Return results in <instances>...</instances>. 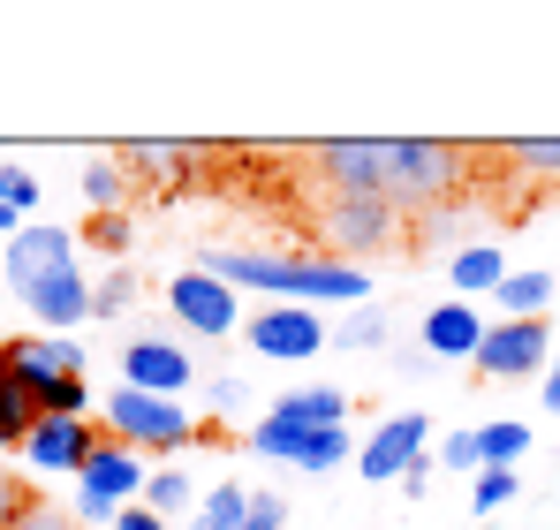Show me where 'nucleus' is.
Instances as JSON below:
<instances>
[{
	"label": "nucleus",
	"instance_id": "nucleus-1",
	"mask_svg": "<svg viewBox=\"0 0 560 530\" xmlns=\"http://www.w3.org/2000/svg\"><path fill=\"white\" fill-rule=\"evenodd\" d=\"M311 168L334 182L341 197H386L401 205H440L469 182V152L447 137H326L311 145Z\"/></svg>",
	"mask_w": 560,
	"mask_h": 530
},
{
	"label": "nucleus",
	"instance_id": "nucleus-2",
	"mask_svg": "<svg viewBox=\"0 0 560 530\" xmlns=\"http://www.w3.org/2000/svg\"><path fill=\"white\" fill-rule=\"evenodd\" d=\"M197 265L228 288H258L280 303H357L372 296V273L341 258H318V251H235V243H205Z\"/></svg>",
	"mask_w": 560,
	"mask_h": 530
},
{
	"label": "nucleus",
	"instance_id": "nucleus-3",
	"mask_svg": "<svg viewBox=\"0 0 560 530\" xmlns=\"http://www.w3.org/2000/svg\"><path fill=\"white\" fill-rule=\"evenodd\" d=\"M8 288L38 311L46 334H69L92 319V280L77 265V235L69 228H23L8 243Z\"/></svg>",
	"mask_w": 560,
	"mask_h": 530
},
{
	"label": "nucleus",
	"instance_id": "nucleus-4",
	"mask_svg": "<svg viewBox=\"0 0 560 530\" xmlns=\"http://www.w3.org/2000/svg\"><path fill=\"white\" fill-rule=\"evenodd\" d=\"M144 477H152V470H144V454H137V447L98 440L92 462L77 470V508H69V516H77L84 530H114L121 508H137V500H144Z\"/></svg>",
	"mask_w": 560,
	"mask_h": 530
},
{
	"label": "nucleus",
	"instance_id": "nucleus-5",
	"mask_svg": "<svg viewBox=\"0 0 560 530\" xmlns=\"http://www.w3.org/2000/svg\"><path fill=\"white\" fill-rule=\"evenodd\" d=\"M106 440H121V447H189L197 440V417H189L175 394H137V387H114L106 394Z\"/></svg>",
	"mask_w": 560,
	"mask_h": 530
},
{
	"label": "nucleus",
	"instance_id": "nucleus-6",
	"mask_svg": "<svg viewBox=\"0 0 560 530\" xmlns=\"http://www.w3.org/2000/svg\"><path fill=\"white\" fill-rule=\"evenodd\" d=\"M394 205L386 197H326V212H318V228H326V243H334V258L341 265H357V258H372V251H394Z\"/></svg>",
	"mask_w": 560,
	"mask_h": 530
},
{
	"label": "nucleus",
	"instance_id": "nucleus-7",
	"mask_svg": "<svg viewBox=\"0 0 560 530\" xmlns=\"http://www.w3.org/2000/svg\"><path fill=\"white\" fill-rule=\"evenodd\" d=\"M546 364H553L546 319H492L485 342H477V371L485 379H538Z\"/></svg>",
	"mask_w": 560,
	"mask_h": 530
},
{
	"label": "nucleus",
	"instance_id": "nucleus-8",
	"mask_svg": "<svg viewBox=\"0 0 560 530\" xmlns=\"http://www.w3.org/2000/svg\"><path fill=\"white\" fill-rule=\"evenodd\" d=\"M167 303H175V319H183L189 334H205V342L235 334V319H243L235 288H228V280H212L205 265H183V273L167 280Z\"/></svg>",
	"mask_w": 560,
	"mask_h": 530
},
{
	"label": "nucleus",
	"instance_id": "nucleus-9",
	"mask_svg": "<svg viewBox=\"0 0 560 530\" xmlns=\"http://www.w3.org/2000/svg\"><path fill=\"white\" fill-rule=\"evenodd\" d=\"M250 349L258 356H273V364H295V356H318L334 334H326V319L311 311V303H273V311H258L250 326Z\"/></svg>",
	"mask_w": 560,
	"mask_h": 530
},
{
	"label": "nucleus",
	"instance_id": "nucleus-10",
	"mask_svg": "<svg viewBox=\"0 0 560 530\" xmlns=\"http://www.w3.org/2000/svg\"><path fill=\"white\" fill-rule=\"evenodd\" d=\"M98 440H106V433H98L92 417H38L31 440H23V462L46 470V477H77V470L92 462Z\"/></svg>",
	"mask_w": 560,
	"mask_h": 530
},
{
	"label": "nucleus",
	"instance_id": "nucleus-11",
	"mask_svg": "<svg viewBox=\"0 0 560 530\" xmlns=\"http://www.w3.org/2000/svg\"><path fill=\"white\" fill-rule=\"evenodd\" d=\"M424 462V417H386L372 440L357 447V477L364 485H401Z\"/></svg>",
	"mask_w": 560,
	"mask_h": 530
},
{
	"label": "nucleus",
	"instance_id": "nucleus-12",
	"mask_svg": "<svg viewBox=\"0 0 560 530\" xmlns=\"http://www.w3.org/2000/svg\"><path fill=\"white\" fill-rule=\"evenodd\" d=\"M189 379H197V364H189L175 342H160V334H144V342L121 349V387H137V394H175V402H183Z\"/></svg>",
	"mask_w": 560,
	"mask_h": 530
},
{
	"label": "nucleus",
	"instance_id": "nucleus-13",
	"mask_svg": "<svg viewBox=\"0 0 560 530\" xmlns=\"http://www.w3.org/2000/svg\"><path fill=\"white\" fill-rule=\"evenodd\" d=\"M8 364H15V379L31 387V394H46L54 379H84V349L69 342V334H23V342H8Z\"/></svg>",
	"mask_w": 560,
	"mask_h": 530
},
{
	"label": "nucleus",
	"instance_id": "nucleus-14",
	"mask_svg": "<svg viewBox=\"0 0 560 530\" xmlns=\"http://www.w3.org/2000/svg\"><path fill=\"white\" fill-rule=\"evenodd\" d=\"M485 326H492V319H485L477 303H463V296H447V303H432V311H424V326H417V334H424V356L440 364V356H477V342H485Z\"/></svg>",
	"mask_w": 560,
	"mask_h": 530
},
{
	"label": "nucleus",
	"instance_id": "nucleus-15",
	"mask_svg": "<svg viewBox=\"0 0 560 530\" xmlns=\"http://www.w3.org/2000/svg\"><path fill=\"white\" fill-rule=\"evenodd\" d=\"M273 417L303 425V433H326V425L349 417V394H341V387H295V394H280V402H273Z\"/></svg>",
	"mask_w": 560,
	"mask_h": 530
},
{
	"label": "nucleus",
	"instance_id": "nucleus-16",
	"mask_svg": "<svg viewBox=\"0 0 560 530\" xmlns=\"http://www.w3.org/2000/svg\"><path fill=\"white\" fill-rule=\"evenodd\" d=\"M31 425H38V394H31V387L15 379V364L0 356V454L31 440Z\"/></svg>",
	"mask_w": 560,
	"mask_h": 530
},
{
	"label": "nucleus",
	"instance_id": "nucleus-17",
	"mask_svg": "<svg viewBox=\"0 0 560 530\" xmlns=\"http://www.w3.org/2000/svg\"><path fill=\"white\" fill-rule=\"evenodd\" d=\"M492 303H500V319H546V303H553V273L538 265V273H508L500 288H492Z\"/></svg>",
	"mask_w": 560,
	"mask_h": 530
},
{
	"label": "nucleus",
	"instance_id": "nucleus-18",
	"mask_svg": "<svg viewBox=\"0 0 560 530\" xmlns=\"http://www.w3.org/2000/svg\"><path fill=\"white\" fill-rule=\"evenodd\" d=\"M447 273H455V296H463V303H469V296H492V288L508 280V258H500L492 243H463Z\"/></svg>",
	"mask_w": 560,
	"mask_h": 530
},
{
	"label": "nucleus",
	"instance_id": "nucleus-19",
	"mask_svg": "<svg viewBox=\"0 0 560 530\" xmlns=\"http://www.w3.org/2000/svg\"><path fill=\"white\" fill-rule=\"evenodd\" d=\"M500 168H515L523 182H560V137H508Z\"/></svg>",
	"mask_w": 560,
	"mask_h": 530
},
{
	"label": "nucleus",
	"instance_id": "nucleus-20",
	"mask_svg": "<svg viewBox=\"0 0 560 530\" xmlns=\"http://www.w3.org/2000/svg\"><path fill=\"white\" fill-rule=\"evenodd\" d=\"M205 160V145H167V137H137V145H121V168H160V175L175 182L183 168Z\"/></svg>",
	"mask_w": 560,
	"mask_h": 530
},
{
	"label": "nucleus",
	"instance_id": "nucleus-21",
	"mask_svg": "<svg viewBox=\"0 0 560 530\" xmlns=\"http://www.w3.org/2000/svg\"><path fill=\"white\" fill-rule=\"evenodd\" d=\"M144 508H152L160 523H183V516H197V485H189L183 470H152V477H144Z\"/></svg>",
	"mask_w": 560,
	"mask_h": 530
},
{
	"label": "nucleus",
	"instance_id": "nucleus-22",
	"mask_svg": "<svg viewBox=\"0 0 560 530\" xmlns=\"http://www.w3.org/2000/svg\"><path fill=\"white\" fill-rule=\"evenodd\" d=\"M523 454H530V425H515V417L477 425V462H485V470H515Z\"/></svg>",
	"mask_w": 560,
	"mask_h": 530
},
{
	"label": "nucleus",
	"instance_id": "nucleus-23",
	"mask_svg": "<svg viewBox=\"0 0 560 530\" xmlns=\"http://www.w3.org/2000/svg\"><path fill=\"white\" fill-rule=\"evenodd\" d=\"M243 516H250V493L228 477V485H212V493L197 500V523L189 530H243Z\"/></svg>",
	"mask_w": 560,
	"mask_h": 530
},
{
	"label": "nucleus",
	"instance_id": "nucleus-24",
	"mask_svg": "<svg viewBox=\"0 0 560 530\" xmlns=\"http://www.w3.org/2000/svg\"><path fill=\"white\" fill-rule=\"evenodd\" d=\"M121 189H129L121 152H98L92 168H84V205H92V212H114V205H121Z\"/></svg>",
	"mask_w": 560,
	"mask_h": 530
},
{
	"label": "nucleus",
	"instance_id": "nucleus-25",
	"mask_svg": "<svg viewBox=\"0 0 560 530\" xmlns=\"http://www.w3.org/2000/svg\"><path fill=\"white\" fill-rule=\"evenodd\" d=\"M349 462V425H326V433H311L303 454H295V470L303 477H326V470H341Z\"/></svg>",
	"mask_w": 560,
	"mask_h": 530
},
{
	"label": "nucleus",
	"instance_id": "nucleus-26",
	"mask_svg": "<svg viewBox=\"0 0 560 530\" xmlns=\"http://www.w3.org/2000/svg\"><path fill=\"white\" fill-rule=\"evenodd\" d=\"M386 334H394V326H386V311H378V303H357V311L341 319V334H334V342H341V349H386Z\"/></svg>",
	"mask_w": 560,
	"mask_h": 530
},
{
	"label": "nucleus",
	"instance_id": "nucleus-27",
	"mask_svg": "<svg viewBox=\"0 0 560 530\" xmlns=\"http://www.w3.org/2000/svg\"><path fill=\"white\" fill-rule=\"evenodd\" d=\"M515 493H523V477H515V470H477V477H469V508H477V516L508 508Z\"/></svg>",
	"mask_w": 560,
	"mask_h": 530
},
{
	"label": "nucleus",
	"instance_id": "nucleus-28",
	"mask_svg": "<svg viewBox=\"0 0 560 530\" xmlns=\"http://www.w3.org/2000/svg\"><path fill=\"white\" fill-rule=\"evenodd\" d=\"M137 303V280H129V265H106V280L92 288V319H121Z\"/></svg>",
	"mask_w": 560,
	"mask_h": 530
},
{
	"label": "nucleus",
	"instance_id": "nucleus-29",
	"mask_svg": "<svg viewBox=\"0 0 560 530\" xmlns=\"http://www.w3.org/2000/svg\"><path fill=\"white\" fill-rule=\"evenodd\" d=\"M38 417H92V387L84 379H54L38 394Z\"/></svg>",
	"mask_w": 560,
	"mask_h": 530
},
{
	"label": "nucleus",
	"instance_id": "nucleus-30",
	"mask_svg": "<svg viewBox=\"0 0 560 530\" xmlns=\"http://www.w3.org/2000/svg\"><path fill=\"white\" fill-rule=\"evenodd\" d=\"M31 508H38V493H31L15 470H0V530H15L23 516H31Z\"/></svg>",
	"mask_w": 560,
	"mask_h": 530
},
{
	"label": "nucleus",
	"instance_id": "nucleus-31",
	"mask_svg": "<svg viewBox=\"0 0 560 530\" xmlns=\"http://www.w3.org/2000/svg\"><path fill=\"white\" fill-rule=\"evenodd\" d=\"M0 205H15V212L31 220V205H38V175H23V168L0 160Z\"/></svg>",
	"mask_w": 560,
	"mask_h": 530
},
{
	"label": "nucleus",
	"instance_id": "nucleus-32",
	"mask_svg": "<svg viewBox=\"0 0 560 530\" xmlns=\"http://www.w3.org/2000/svg\"><path fill=\"white\" fill-rule=\"evenodd\" d=\"M92 243H98V251H106V258H121V251L137 243V228H129L121 212H98V220H92Z\"/></svg>",
	"mask_w": 560,
	"mask_h": 530
},
{
	"label": "nucleus",
	"instance_id": "nucleus-33",
	"mask_svg": "<svg viewBox=\"0 0 560 530\" xmlns=\"http://www.w3.org/2000/svg\"><path fill=\"white\" fill-rule=\"evenodd\" d=\"M205 394H212V410H250V379H235V371H220Z\"/></svg>",
	"mask_w": 560,
	"mask_h": 530
},
{
	"label": "nucleus",
	"instance_id": "nucleus-34",
	"mask_svg": "<svg viewBox=\"0 0 560 530\" xmlns=\"http://www.w3.org/2000/svg\"><path fill=\"white\" fill-rule=\"evenodd\" d=\"M440 462H447V470H485V462H477V433H447V440H440Z\"/></svg>",
	"mask_w": 560,
	"mask_h": 530
},
{
	"label": "nucleus",
	"instance_id": "nucleus-35",
	"mask_svg": "<svg viewBox=\"0 0 560 530\" xmlns=\"http://www.w3.org/2000/svg\"><path fill=\"white\" fill-rule=\"evenodd\" d=\"M280 516H288V508H280L273 493H250V516H243V530H280Z\"/></svg>",
	"mask_w": 560,
	"mask_h": 530
},
{
	"label": "nucleus",
	"instance_id": "nucleus-36",
	"mask_svg": "<svg viewBox=\"0 0 560 530\" xmlns=\"http://www.w3.org/2000/svg\"><path fill=\"white\" fill-rule=\"evenodd\" d=\"M15 530H84L77 523V516H61V508H46V500H38V508H31V516H23V523Z\"/></svg>",
	"mask_w": 560,
	"mask_h": 530
},
{
	"label": "nucleus",
	"instance_id": "nucleus-37",
	"mask_svg": "<svg viewBox=\"0 0 560 530\" xmlns=\"http://www.w3.org/2000/svg\"><path fill=\"white\" fill-rule=\"evenodd\" d=\"M114 530H175V523H160V516L137 500V508H121V516H114Z\"/></svg>",
	"mask_w": 560,
	"mask_h": 530
},
{
	"label": "nucleus",
	"instance_id": "nucleus-38",
	"mask_svg": "<svg viewBox=\"0 0 560 530\" xmlns=\"http://www.w3.org/2000/svg\"><path fill=\"white\" fill-rule=\"evenodd\" d=\"M538 402H546V417H560V349L546 364V379H538Z\"/></svg>",
	"mask_w": 560,
	"mask_h": 530
}]
</instances>
